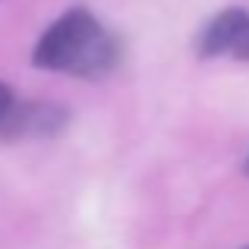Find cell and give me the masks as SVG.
Here are the masks:
<instances>
[{
  "label": "cell",
  "mask_w": 249,
  "mask_h": 249,
  "mask_svg": "<svg viewBox=\"0 0 249 249\" xmlns=\"http://www.w3.org/2000/svg\"><path fill=\"white\" fill-rule=\"evenodd\" d=\"M32 60L41 70L98 79L117 67L120 44L89 10H70L38 38Z\"/></svg>",
  "instance_id": "cell-1"
},
{
  "label": "cell",
  "mask_w": 249,
  "mask_h": 249,
  "mask_svg": "<svg viewBox=\"0 0 249 249\" xmlns=\"http://www.w3.org/2000/svg\"><path fill=\"white\" fill-rule=\"evenodd\" d=\"M70 123V114L57 104L41 101H22L13 104L0 114V136L3 139H19V136H54Z\"/></svg>",
  "instance_id": "cell-2"
},
{
  "label": "cell",
  "mask_w": 249,
  "mask_h": 249,
  "mask_svg": "<svg viewBox=\"0 0 249 249\" xmlns=\"http://www.w3.org/2000/svg\"><path fill=\"white\" fill-rule=\"evenodd\" d=\"M249 13L246 10H224L202 29V35L196 38V51L202 57H218V54H231L233 41L240 38V32L246 29Z\"/></svg>",
  "instance_id": "cell-3"
},
{
  "label": "cell",
  "mask_w": 249,
  "mask_h": 249,
  "mask_svg": "<svg viewBox=\"0 0 249 249\" xmlns=\"http://www.w3.org/2000/svg\"><path fill=\"white\" fill-rule=\"evenodd\" d=\"M231 54H233V57H240V60H249V22H246V29L240 32V38L233 41Z\"/></svg>",
  "instance_id": "cell-4"
},
{
  "label": "cell",
  "mask_w": 249,
  "mask_h": 249,
  "mask_svg": "<svg viewBox=\"0 0 249 249\" xmlns=\"http://www.w3.org/2000/svg\"><path fill=\"white\" fill-rule=\"evenodd\" d=\"M10 104H13V89L6 82H0V114H3Z\"/></svg>",
  "instance_id": "cell-5"
},
{
  "label": "cell",
  "mask_w": 249,
  "mask_h": 249,
  "mask_svg": "<svg viewBox=\"0 0 249 249\" xmlns=\"http://www.w3.org/2000/svg\"><path fill=\"white\" fill-rule=\"evenodd\" d=\"M246 174H249V158H246Z\"/></svg>",
  "instance_id": "cell-6"
}]
</instances>
